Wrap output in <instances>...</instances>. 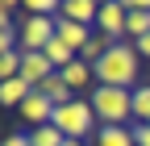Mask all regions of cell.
Returning a JSON list of instances; mask_svg holds the SVG:
<instances>
[{"instance_id": "cell-1", "label": "cell", "mask_w": 150, "mask_h": 146, "mask_svg": "<svg viewBox=\"0 0 150 146\" xmlns=\"http://www.w3.org/2000/svg\"><path fill=\"white\" fill-rule=\"evenodd\" d=\"M92 71H96L100 88H125V92H134L138 88V50H134V42H117Z\"/></svg>"}, {"instance_id": "cell-2", "label": "cell", "mask_w": 150, "mask_h": 146, "mask_svg": "<svg viewBox=\"0 0 150 146\" xmlns=\"http://www.w3.org/2000/svg\"><path fill=\"white\" fill-rule=\"evenodd\" d=\"M92 113H96L100 125H125L134 117V92L125 88H92Z\"/></svg>"}, {"instance_id": "cell-3", "label": "cell", "mask_w": 150, "mask_h": 146, "mask_svg": "<svg viewBox=\"0 0 150 146\" xmlns=\"http://www.w3.org/2000/svg\"><path fill=\"white\" fill-rule=\"evenodd\" d=\"M92 121H96L92 100H71V104H63V108H54V117H50V125H54L67 142H83V138L92 134Z\"/></svg>"}, {"instance_id": "cell-4", "label": "cell", "mask_w": 150, "mask_h": 146, "mask_svg": "<svg viewBox=\"0 0 150 146\" xmlns=\"http://www.w3.org/2000/svg\"><path fill=\"white\" fill-rule=\"evenodd\" d=\"M125 17H129V4L108 0V4H100V13H96V29L108 33L112 42H125Z\"/></svg>"}, {"instance_id": "cell-5", "label": "cell", "mask_w": 150, "mask_h": 146, "mask_svg": "<svg viewBox=\"0 0 150 146\" xmlns=\"http://www.w3.org/2000/svg\"><path fill=\"white\" fill-rule=\"evenodd\" d=\"M21 117H25V125H29V130H38V125H50L54 104H50V100H46V96L33 88V92L25 96V104H21Z\"/></svg>"}, {"instance_id": "cell-6", "label": "cell", "mask_w": 150, "mask_h": 146, "mask_svg": "<svg viewBox=\"0 0 150 146\" xmlns=\"http://www.w3.org/2000/svg\"><path fill=\"white\" fill-rule=\"evenodd\" d=\"M54 38H59L67 50H75V54H79V50L88 46V38H92V29H88V25L67 21V17H59V21H54Z\"/></svg>"}, {"instance_id": "cell-7", "label": "cell", "mask_w": 150, "mask_h": 146, "mask_svg": "<svg viewBox=\"0 0 150 146\" xmlns=\"http://www.w3.org/2000/svg\"><path fill=\"white\" fill-rule=\"evenodd\" d=\"M50 75H54V67H50V59H46V54H21V79H25L29 88L46 84Z\"/></svg>"}, {"instance_id": "cell-8", "label": "cell", "mask_w": 150, "mask_h": 146, "mask_svg": "<svg viewBox=\"0 0 150 146\" xmlns=\"http://www.w3.org/2000/svg\"><path fill=\"white\" fill-rule=\"evenodd\" d=\"M146 33H150V9L142 4V0H134V4H129V17H125V38L142 42Z\"/></svg>"}, {"instance_id": "cell-9", "label": "cell", "mask_w": 150, "mask_h": 146, "mask_svg": "<svg viewBox=\"0 0 150 146\" xmlns=\"http://www.w3.org/2000/svg\"><path fill=\"white\" fill-rule=\"evenodd\" d=\"M96 13H100V4H92V0H63V13H59V17H67V21L88 25V29H92Z\"/></svg>"}, {"instance_id": "cell-10", "label": "cell", "mask_w": 150, "mask_h": 146, "mask_svg": "<svg viewBox=\"0 0 150 146\" xmlns=\"http://www.w3.org/2000/svg\"><path fill=\"white\" fill-rule=\"evenodd\" d=\"M38 92H42V96H46L54 108H63V104H71V100H75V92L63 84V75H59V71H54V75H50L46 84H38Z\"/></svg>"}, {"instance_id": "cell-11", "label": "cell", "mask_w": 150, "mask_h": 146, "mask_svg": "<svg viewBox=\"0 0 150 146\" xmlns=\"http://www.w3.org/2000/svg\"><path fill=\"white\" fill-rule=\"evenodd\" d=\"M59 75H63V84L71 88V92H83V88L92 84V75H96V71H92V67H88L83 59H75V63H71L67 71H59Z\"/></svg>"}, {"instance_id": "cell-12", "label": "cell", "mask_w": 150, "mask_h": 146, "mask_svg": "<svg viewBox=\"0 0 150 146\" xmlns=\"http://www.w3.org/2000/svg\"><path fill=\"white\" fill-rule=\"evenodd\" d=\"M96 146H138V142H134V130H125V125H100Z\"/></svg>"}, {"instance_id": "cell-13", "label": "cell", "mask_w": 150, "mask_h": 146, "mask_svg": "<svg viewBox=\"0 0 150 146\" xmlns=\"http://www.w3.org/2000/svg\"><path fill=\"white\" fill-rule=\"evenodd\" d=\"M29 92H33V88H29L25 79H8V84H0V104H8V108H21Z\"/></svg>"}, {"instance_id": "cell-14", "label": "cell", "mask_w": 150, "mask_h": 146, "mask_svg": "<svg viewBox=\"0 0 150 146\" xmlns=\"http://www.w3.org/2000/svg\"><path fill=\"white\" fill-rule=\"evenodd\" d=\"M67 138L54 130V125H38V130H29V146H63Z\"/></svg>"}, {"instance_id": "cell-15", "label": "cell", "mask_w": 150, "mask_h": 146, "mask_svg": "<svg viewBox=\"0 0 150 146\" xmlns=\"http://www.w3.org/2000/svg\"><path fill=\"white\" fill-rule=\"evenodd\" d=\"M134 117L142 125H150V84H138L134 88Z\"/></svg>"}, {"instance_id": "cell-16", "label": "cell", "mask_w": 150, "mask_h": 146, "mask_svg": "<svg viewBox=\"0 0 150 146\" xmlns=\"http://www.w3.org/2000/svg\"><path fill=\"white\" fill-rule=\"evenodd\" d=\"M8 79H21V50L0 59V84H8Z\"/></svg>"}, {"instance_id": "cell-17", "label": "cell", "mask_w": 150, "mask_h": 146, "mask_svg": "<svg viewBox=\"0 0 150 146\" xmlns=\"http://www.w3.org/2000/svg\"><path fill=\"white\" fill-rule=\"evenodd\" d=\"M17 50V29H0V59Z\"/></svg>"}, {"instance_id": "cell-18", "label": "cell", "mask_w": 150, "mask_h": 146, "mask_svg": "<svg viewBox=\"0 0 150 146\" xmlns=\"http://www.w3.org/2000/svg\"><path fill=\"white\" fill-rule=\"evenodd\" d=\"M13 13H17V4L0 0V29H17V25H13Z\"/></svg>"}, {"instance_id": "cell-19", "label": "cell", "mask_w": 150, "mask_h": 146, "mask_svg": "<svg viewBox=\"0 0 150 146\" xmlns=\"http://www.w3.org/2000/svg\"><path fill=\"white\" fill-rule=\"evenodd\" d=\"M0 146H29V134H8V138H0Z\"/></svg>"}, {"instance_id": "cell-20", "label": "cell", "mask_w": 150, "mask_h": 146, "mask_svg": "<svg viewBox=\"0 0 150 146\" xmlns=\"http://www.w3.org/2000/svg\"><path fill=\"white\" fill-rule=\"evenodd\" d=\"M134 142L138 146H150V125H134Z\"/></svg>"}, {"instance_id": "cell-21", "label": "cell", "mask_w": 150, "mask_h": 146, "mask_svg": "<svg viewBox=\"0 0 150 146\" xmlns=\"http://www.w3.org/2000/svg\"><path fill=\"white\" fill-rule=\"evenodd\" d=\"M134 50H138V59H150V33H146L142 42H134Z\"/></svg>"}, {"instance_id": "cell-22", "label": "cell", "mask_w": 150, "mask_h": 146, "mask_svg": "<svg viewBox=\"0 0 150 146\" xmlns=\"http://www.w3.org/2000/svg\"><path fill=\"white\" fill-rule=\"evenodd\" d=\"M63 146H83V142H63Z\"/></svg>"}]
</instances>
